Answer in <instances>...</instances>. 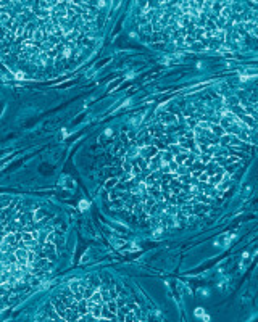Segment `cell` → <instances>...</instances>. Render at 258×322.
Wrapping results in <instances>:
<instances>
[{"label": "cell", "mask_w": 258, "mask_h": 322, "mask_svg": "<svg viewBox=\"0 0 258 322\" xmlns=\"http://www.w3.org/2000/svg\"><path fill=\"white\" fill-rule=\"evenodd\" d=\"M15 78H16V79H24V73H16V74H15Z\"/></svg>", "instance_id": "cell-30"}, {"label": "cell", "mask_w": 258, "mask_h": 322, "mask_svg": "<svg viewBox=\"0 0 258 322\" xmlns=\"http://www.w3.org/2000/svg\"><path fill=\"white\" fill-rule=\"evenodd\" d=\"M158 155H160L161 164H168L169 161H173V159H174V156H173V153H169L168 150H161V151H158Z\"/></svg>", "instance_id": "cell-5"}, {"label": "cell", "mask_w": 258, "mask_h": 322, "mask_svg": "<svg viewBox=\"0 0 258 322\" xmlns=\"http://www.w3.org/2000/svg\"><path fill=\"white\" fill-rule=\"evenodd\" d=\"M153 145H155V147L158 148L160 151H161V150H165V145H163V142H161L160 139H153Z\"/></svg>", "instance_id": "cell-19"}, {"label": "cell", "mask_w": 258, "mask_h": 322, "mask_svg": "<svg viewBox=\"0 0 258 322\" xmlns=\"http://www.w3.org/2000/svg\"><path fill=\"white\" fill-rule=\"evenodd\" d=\"M223 7H224V2H211V13L216 15V16H219Z\"/></svg>", "instance_id": "cell-9"}, {"label": "cell", "mask_w": 258, "mask_h": 322, "mask_svg": "<svg viewBox=\"0 0 258 322\" xmlns=\"http://www.w3.org/2000/svg\"><path fill=\"white\" fill-rule=\"evenodd\" d=\"M203 314H205V311L202 309V308H197V309H195V316H198V317H202Z\"/></svg>", "instance_id": "cell-25"}, {"label": "cell", "mask_w": 258, "mask_h": 322, "mask_svg": "<svg viewBox=\"0 0 258 322\" xmlns=\"http://www.w3.org/2000/svg\"><path fill=\"white\" fill-rule=\"evenodd\" d=\"M158 121H160V124H176L177 118L173 113L165 111V113H160V116H158Z\"/></svg>", "instance_id": "cell-3"}, {"label": "cell", "mask_w": 258, "mask_h": 322, "mask_svg": "<svg viewBox=\"0 0 258 322\" xmlns=\"http://www.w3.org/2000/svg\"><path fill=\"white\" fill-rule=\"evenodd\" d=\"M168 151H169V153H173V156H174V155H179V153L187 151V148H184L182 145H179V143H173V145H169V147H168Z\"/></svg>", "instance_id": "cell-7"}, {"label": "cell", "mask_w": 258, "mask_h": 322, "mask_svg": "<svg viewBox=\"0 0 258 322\" xmlns=\"http://www.w3.org/2000/svg\"><path fill=\"white\" fill-rule=\"evenodd\" d=\"M147 164H148V171L153 172V171H160V167L163 166L161 164V159H160V155L156 153L155 156H152L150 159H147Z\"/></svg>", "instance_id": "cell-2"}, {"label": "cell", "mask_w": 258, "mask_h": 322, "mask_svg": "<svg viewBox=\"0 0 258 322\" xmlns=\"http://www.w3.org/2000/svg\"><path fill=\"white\" fill-rule=\"evenodd\" d=\"M210 131L213 132L216 137H221V135H224L226 134V131L223 129L219 124H216V122H210Z\"/></svg>", "instance_id": "cell-6"}, {"label": "cell", "mask_w": 258, "mask_h": 322, "mask_svg": "<svg viewBox=\"0 0 258 322\" xmlns=\"http://www.w3.org/2000/svg\"><path fill=\"white\" fill-rule=\"evenodd\" d=\"M192 49H195V50H205V47L202 45V42H197V41H195V42L192 44Z\"/></svg>", "instance_id": "cell-22"}, {"label": "cell", "mask_w": 258, "mask_h": 322, "mask_svg": "<svg viewBox=\"0 0 258 322\" xmlns=\"http://www.w3.org/2000/svg\"><path fill=\"white\" fill-rule=\"evenodd\" d=\"M105 304H107V308L111 311V313H115V314L118 313V306H116V301H115V300H110V301H107Z\"/></svg>", "instance_id": "cell-13"}, {"label": "cell", "mask_w": 258, "mask_h": 322, "mask_svg": "<svg viewBox=\"0 0 258 322\" xmlns=\"http://www.w3.org/2000/svg\"><path fill=\"white\" fill-rule=\"evenodd\" d=\"M161 230H163V227L160 225V227H158L155 232H153V237H160V235H161Z\"/></svg>", "instance_id": "cell-26"}, {"label": "cell", "mask_w": 258, "mask_h": 322, "mask_svg": "<svg viewBox=\"0 0 258 322\" xmlns=\"http://www.w3.org/2000/svg\"><path fill=\"white\" fill-rule=\"evenodd\" d=\"M186 121H187V124H189V127H190V129H194V127L198 124V121H197L195 118H192V116H187V118H186Z\"/></svg>", "instance_id": "cell-16"}, {"label": "cell", "mask_w": 258, "mask_h": 322, "mask_svg": "<svg viewBox=\"0 0 258 322\" xmlns=\"http://www.w3.org/2000/svg\"><path fill=\"white\" fill-rule=\"evenodd\" d=\"M176 45H184V39L181 37V39H176V42H174Z\"/></svg>", "instance_id": "cell-29"}, {"label": "cell", "mask_w": 258, "mask_h": 322, "mask_svg": "<svg viewBox=\"0 0 258 322\" xmlns=\"http://www.w3.org/2000/svg\"><path fill=\"white\" fill-rule=\"evenodd\" d=\"M197 201H198V203H210V201H211V196H208L207 193H197Z\"/></svg>", "instance_id": "cell-11"}, {"label": "cell", "mask_w": 258, "mask_h": 322, "mask_svg": "<svg viewBox=\"0 0 258 322\" xmlns=\"http://www.w3.org/2000/svg\"><path fill=\"white\" fill-rule=\"evenodd\" d=\"M197 180H198V182H208V174L205 171H202L200 174L197 176Z\"/></svg>", "instance_id": "cell-17"}, {"label": "cell", "mask_w": 258, "mask_h": 322, "mask_svg": "<svg viewBox=\"0 0 258 322\" xmlns=\"http://www.w3.org/2000/svg\"><path fill=\"white\" fill-rule=\"evenodd\" d=\"M189 158V151H184V153H179V155H174V161L177 164H184V161Z\"/></svg>", "instance_id": "cell-10"}, {"label": "cell", "mask_w": 258, "mask_h": 322, "mask_svg": "<svg viewBox=\"0 0 258 322\" xmlns=\"http://www.w3.org/2000/svg\"><path fill=\"white\" fill-rule=\"evenodd\" d=\"M98 290H100V295H102V300H103V303L110 301V300H111V296H110V292H108L107 288H103V287H102V288H98Z\"/></svg>", "instance_id": "cell-12"}, {"label": "cell", "mask_w": 258, "mask_h": 322, "mask_svg": "<svg viewBox=\"0 0 258 322\" xmlns=\"http://www.w3.org/2000/svg\"><path fill=\"white\" fill-rule=\"evenodd\" d=\"M177 166H179V164H177L176 161H174V159H173V161H169V163H168V167H169V171H171V172H176Z\"/></svg>", "instance_id": "cell-21"}, {"label": "cell", "mask_w": 258, "mask_h": 322, "mask_svg": "<svg viewBox=\"0 0 258 322\" xmlns=\"http://www.w3.org/2000/svg\"><path fill=\"white\" fill-rule=\"evenodd\" d=\"M177 179L181 180V184H197L198 180L195 179V177H192L190 174H182V176H177Z\"/></svg>", "instance_id": "cell-8"}, {"label": "cell", "mask_w": 258, "mask_h": 322, "mask_svg": "<svg viewBox=\"0 0 258 322\" xmlns=\"http://www.w3.org/2000/svg\"><path fill=\"white\" fill-rule=\"evenodd\" d=\"M186 137L187 139H194V131H187L186 132Z\"/></svg>", "instance_id": "cell-28"}, {"label": "cell", "mask_w": 258, "mask_h": 322, "mask_svg": "<svg viewBox=\"0 0 258 322\" xmlns=\"http://www.w3.org/2000/svg\"><path fill=\"white\" fill-rule=\"evenodd\" d=\"M116 184H118V179H110L107 184H105V187H107V188H111L113 185H116Z\"/></svg>", "instance_id": "cell-23"}, {"label": "cell", "mask_w": 258, "mask_h": 322, "mask_svg": "<svg viewBox=\"0 0 258 322\" xmlns=\"http://www.w3.org/2000/svg\"><path fill=\"white\" fill-rule=\"evenodd\" d=\"M140 32H142V34H147V36L153 32V29H152V24H150V23H147V24H142V26H140Z\"/></svg>", "instance_id": "cell-14"}, {"label": "cell", "mask_w": 258, "mask_h": 322, "mask_svg": "<svg viewBox=\"0 0 258 322\" xmlns=\"http://www.w3.org/2000/svg\"><path fill=\"white\" fill-rule=\"evenodd\" d=\"M123 169L126 172H131L132 171V163H131V161H127V159H124V161H123Z\"/></svg>", "instance_id": "cell-18"}, {"label": "cell", "mask_w": 258, "mask_h": 322, "mask_svg": "<svg viewBox=\"0 0 258 322\" xmlns=\"http://www.w3.org/2000/svg\"><path fill=\"white\" fill-rule=\"evenodd\" d=\"M87 206H89V203H87V201H84V200H82L81 203H79V208H81V209H86Z\"/></svg>", "instance_id": "cell-27"}, {"label": "cell", "mask_w": 258, "mask_h": 322, "mask_svg": "<svg viewBox=\"0 0 258 322\" xmlns=\"http://www.w3.org/2000/svg\"><path fill=\"white\" fill-rule=\"evenodd\" d=\"M195 42V37L194 36H186L184 37V45H192Z\"/></svg>", "instance_id": "cell-20"}, {"label": "cell", "mask_w": 258, "mask_h": 322, "mask_svg": "<svg viewBox=\"0 0 258 322\" xmlns=\"http://www.w3.org/2000/svg\"><path fill=\"white\" fill-rule=\"evenodd\" d=\"M158 148L155 147V145H144L142 148H139V156L140 158H144V159H150L152 156H155L156 153H158Z\"/></svg>", "instance_id": "cell-1"}, {"label": "cell", "mask_w": 258, "mask_h": 322, "mask_svg": "<svg viewBox=\"0 0 258 322\" xmlns=\"http://www.w3.org/2000/svg\"><path fill=\"white\" fill-rule=\"evenodd\" d=\"M176 174L177 176H182V174H190V172H189V167L187 166H184V164H179V166H177V169H176Z\"/></svg>", "instance_id": "cell-15"}, {"label": "cell", "mask_w": 258, "mask_h": 322, "mask_svg": "<svg viewBox=\"0 0 258 322\" xmlns=\"http://www.w3.org/2000/svg\"><path fill=\"white\" fill-rule=\"evenodd\" d=\"M223 180H224V169L219 172H215V174L208 176V184H211V185H215L216 187L218 184H221Z\"/></svg>", "instance_id": "cell-4"}, {"label": "cell", "mask_w": 258, "mask_h": 322, "mask_svg": "<svg viewBox=\"0 0 258 322\" xmlns=\"http://www.w3.org/2000/svg\"><path fill=\"white\" fill-rule=\"evenodd\" d=\"M42 216H44V213H42V211H36V213H34V219H36V221L42 219Z\"/></svg>", "instance_id": "cell-24"}]
</instances>
